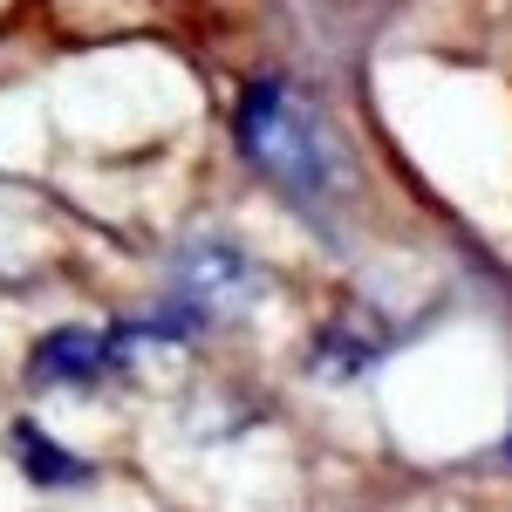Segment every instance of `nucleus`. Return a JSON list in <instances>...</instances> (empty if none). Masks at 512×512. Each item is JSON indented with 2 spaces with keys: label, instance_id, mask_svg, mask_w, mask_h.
<instances>
[{
  "label": "nucleus",
  "instance_id": "obj_4",
  "mask_svg": "<svg viewBox=\"0 0 512 512\" xmlns=\"http://www.w3.org/2000/svg\"><path fill=\"white\" fill-rule=\"evenodd\" d=\"M362 328H376V315H362V308H349V315H335L328 328H321L315 362L328 369V376H355V369H369V362L383 355L390 335H362Z\"/></svg>",
  "mask_w": 512,
  "mask_h": 512
},
{
  "label": "nucleus",
  "instance_id": "obj_5",
  "mask_svg": "<svg viewBox=\"0 0 512 512\" xmlns=\"http://www.w3.org/2000/svg\"><path fill=\"white\" fill-rule=\"evenodd\" d=\"M14 437H21V465H28V478H41V485H69V478H82L76 458H62V451H55L35 424H21Z\"/></svg>",
  "mask_w": 512,
  "mask_h": 512
},
{
  "label": "nucleus",
  "instance_id": "obj_2",
  "mask_svg": "<svg viewBox=\"0 0 512 512\" xmlns=\"http://www.w3.org/2000/svg\"><path fill=\"white\" fill-rule=\"evenodd\" d=\"M171 294H178V315L192 321V328H205V321H239L267 294V274L239 253L233 239H192L171 260Z\"/></svg>",
  "mask_w": 512,
  "mask_h": 512
},
{
  "label": "nucleus",
  "instance_id": "obj_3",
  "mask_svg": "<svg viewBox=\"0 0 512 512\" xmlns=\"http://www.w3.org/2000/svg\"><path fill=\"white\" fill-rule=\"evenodd\" d=\"M103 362H117V335H96V328H62L48 335L28 362L35 383H96Z\"/></svg>",
  "mask_w": 512,
  "mask_h": 512
},
{
  "label": "nucleus",
  "instance_id": "obj_1",
  "mask_svg": "<svg viewBox=\"0 0 512 512\" xmlns=\"http://www.w3.org/2000/svg\"><path fill=\"white\" fill-rule=\"evenodd\" d=\"M239 151L253 158L260 178H274L287 198H301V205H328V198L349 192V151H342V137L328 130L308 96H294L280 76L253 82L246 96H239Z\"/></svg>",
  "mask_w": 512,
  "mask_h": 512
}]
</instances>
